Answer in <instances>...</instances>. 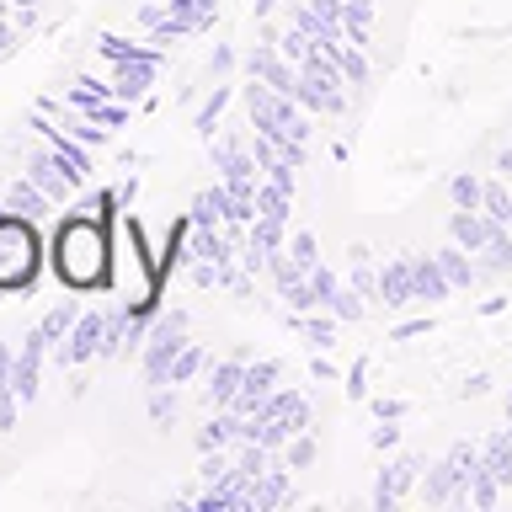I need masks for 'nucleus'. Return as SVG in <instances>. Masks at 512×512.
<instances>
[{
	"mask_svg": "<svg viewBox=\"0 0 512 512\" xmlns=\"http://www.w3.org/2000/svg\"><path fill=\"white\" fill-rule=\"evenodd\" d=\"M48 267L70 288H107L112 283V224L91 214L59 219L54 240H48Z\"/></svg>",
	"mask_w": 512,
	"mask_h": 512,
	"instance_id": "obj_1",
	"label": "nucleus"
},
{
	"mask_svg": "<svg viewBox=\"0 0 512 512\" xmlns=\"http://www.w3.org/2000/svg\"><path fill=\"white\" fill-rule=\"evenodd\" d=\"M240 102H246V118H251L256 134H267V139L304 171V139H310V118H304V107L294 102V96L272 91L267 80H246V86H240Z\"/></svg>",
	"mask_w": 512,
	"mask_h": 512,
	"instance_id": "obj_2",
	"label": "nucleus"
},
{
	"mask_svg": "<svg viewBox=\"0 0 512 512\" xmlns=\"http://www.w3.org/2000/svg\"><path fill=\"white\" fill-rule=\"evenodd\" d=\"M160 267L155 256H144V235L134 219H112V288L123 294V304H134L139 315H155L160 299Z\"/></svg>",
	"mask_w": 512,
	"mask_h": 512,
	"instance_id": "obj_3",
	"label": "nucleus"
},
{
	"mask_svg": "<svg viewBox=\"0 0 512 512\" xmlns=\"http://www.w3.org/2000/svg\"><path fill=\"white\" fill-rule=\"evenodd\" d=\"M43 272V235L38 219L22 214H0V294H22V288L38 283Z\"/></svg>",
	"mask_w": 512,
	"mask_h": 512,
	"instance_id": "obj_4",
	"label": "nucleus"
},
{
	"mask_svg": "<svg viewBox=\"0 0 512 512\" xmlns=\"http://www.w3.org/2000/svg\"><path fill=\"white\" fill-rule=\"evenodd\" d=\"M187 347V315L182 310H171V315H160L150 336H144V384H171V363H176V352Z\"/></svg>",
	"mask_w": 512,
	"mask_h": 512,
	"instance_id": "obj_5",
	"label": "nucleus"
},
{
	"mask_svg": "<svg viewBox=\"0 0 512 512\" xmlns=\"http://www.w3.org/2000/svg\"><path fill=\"white\" fill-rule=\"evenodd\" d=\"M27 176H32V182H38L54 203H64L80 182H86V176H80V171L70 166V160H64V155L54 150V144H43V150H32V155H27Z\"/></svg>",
	"mask_w": 512,
	"mask_h": 512,
	"instance_id": "obj_6",
	"label": "nucleus"
},
{
	"mask_svg": "<svg viewBox=\"0 0 512 512\" xmlns=\"http://www.w3.org/2000/svg\"><path fill=\"white\" fill-rule=\"evenodd\" d=\"M246 75L251 80H267V86L283 91V96H294V86H299V64L278 48V38H267V43L251 48V54H246Z\"/></svg>",
	"mask_w": 512,
	"mask_h": 512,
	"instance_id": "obj_7",
	"label": "nucleus"
},
{
	"mask_svg": "<svg viewBox=\"0 0 512 512\" xmlns=\"http://www.w3.org/2000/svg\"><path fill=\"white\" fill-rule=\"evenodd\" d=\"M54 347L43 336V326H32L27 331V342H22V352H16V374H11V390H16V400H38V390H43V352Z\"/></svg>",
	"mask_w": 512,
	"mask_h": 512,
	"instance_id": "obj_8",
	"label": "nucleus"
},
{
	"mask_svg": "<svg viewBox=\"0 0 512 512\" xmlns=\"http://www.w3.org/2000/svg\"><path fill=\"white\" fill-rule=\"evenodd\" d=\"M416 480H422V459H416V454L390 459V464L379 470V480H374V512H395L400 496H406Z\"/></svg>",
	"mask_w": 512,
	"mask_h": 512,
	"instance_id": "obj_9",
	"label": "nucleus"
},
{
	"mask_svg": "<svg viewBox=\"0 0 512 512\" xmlns=\"http://www.w3.org/2000/svg\"><path fill=\"white\" fill-rule=\"evenodd\" d=\"M102 326H107V315H96V310L75 315V326H70V336H64V347H59V363L80 368V363L102 358Z\"/></svg>",
	"mask_w": 512,
	"mask_h": 512,
	"instance_id": "obj_10",
	"label": "nucleus"
},
{
	"mask_svg": "<svg viewBox=\"0 0 512 512\" xmlns=\"http://www.w3.org/2000/svg\"><path fill=\"white\" fill-rule=\"evenodd\" d=\"M278 379H283V363L278 358H262V363H246V379H240V395H235V406L230 411H240V416H251L262 400L278 390Z\"/></svg>",
	"mask_w": 512,
	"mask_h": 512,
	"instance_id": "obj_11",
	"label": "nucleus"
},
{
	"mask_svg": "<svg viewBox=\"0 0 512 512\" xmlns=\"http://www.w3.org/2000/svg\"><path fill=\"white\" fill-rule=\"evenodd\" d=\"M240 379H246V352H235V358H224L208 368V384H203V400L214 411H230L235 395H240Z\"/></svg>",
	"mask_w": 512,
	"mask_h": 512,
	"instance_id": "obj_12",
	"label": "nucleus"
},
{
	"mask_svg": "<svg viewBox=\"0 0 512 512\" xmlns=\"http://www.w3.org/2000/svg\"><path fill=\"white\" fill-rule=\"evenodd\" d=\"M422 502L432 507H443V502H470V486H464V475L454 470V459H438V464H427V475H422Z\"/></svg>",
	"mask_w": 512,
	"mask_h": 512,
	"instance_id": "obj_13",
	"label": "nucleus"
},
{
	"mask_svg": "<svg viewBox=\"0 0 512 512\" xmlns=\"http://www.w3.org/2000/svg\"><path fill=\"white\" fill-rule=\"evenodd\" d=\"M379 304H384V310H406V304H416L411 256H390V262L379 267Z\"/></svg>",
	"mask_w": 512,
	"mask_h": 512,
	"instance_id": "obj_14",
	"label": "nucleus"
},
{
	"mask_svg": "<svg viewBox=\"0 0 512 512\" xmlns=\"http://www.w3.org/2000/svg\"><path fill=\"white\" fill-rule=\"evenodd\" d=\"M491 230H496V219H486V208H454L448 214V240H459L470 256L491 246Z\"/></svg>",
	"mask_w": 512,
	"mask_h": 512,
	"instance_id": "obj_15",
	"label": "nucleus"
},
{
	"mask_svg": "<svg viewBox=\"0 0 512 512\" xmlns=\"http://www.w3.org/2000/svg\"><path fill=\"white\" fill-rule=\"evenodd\" d=\"M411 278H416V304H443L448 294H454L448 272L438 267V251H432V256H411Z\"/></svg>",
	"mask_w": 512,
	"mask_h": 512,
	"instance_id": "obj_16",
	"label": "nucleus"
},
{
	"mask_svg": "<svg viewBox=\"0 0 512 512\" xmlns=\"http://www.w3.org/2000/svg\"><path fill=\"white\" fill-rule=\"evenodd\" d=\"M155 64L160 59H123L118 70H112V96H118V102H139V96L155 86Z\"/></svg>",
	"mask_w": 512,
	"mask_h": 512,
	"instance_id": "obj_17",
	"label": "nucleus"
},
{
	"mask_svg": "<svg viewBox=\"0 0 512 512\" xmlns=\"http://www.w3.org/2000/svg\"><path fill=\"white\" fill-rule=\"evenodd\" d=\"M0 198H6V208H11V214H22V219H48V208H54V198H48V192L32 182V176L11 182L6 192H0Z\"/></svg>",
	"mask_w": 512,
	"mask_h": 512,
	"instance_id": "obj_18",
	"label": "nucleus"
},
{
	"mask_svg": "<svg viewBox=\"0 0 512 512\" xmlns=\"http://www.w3.org/2000/svg\"><path fill=\"white\" fill-rule=\"evenodd\" d=\"M288 470H267V475H256L251 486H246V507H256V512H267V507H278V502H288Z\"/></svg>",
	"mask_w": 512,
	"mask_h": 512,
	"instance_id": "obj_19",
	"label": "nucleus"
},
{
	"mask_svg": "<svg viewBox=\"0 0 512 512\" xmlns=\"http://www.w3.org/2000/svg\"><path fill=\"white\" fill-rule=\"evenodd\" d=\"M240 443V411L230 416H208V422L198 427V454H219V448Z\"/></svg>",
	"mask_w": 512,
	"mask_h": 512,
	"instance_id": "obj_20",
	"label": "nucleus"
},
{
	"mask_svg": "<svg viewBox=\"0 0 512 512\" xmlns=\"http://www.w3.org/2000/svg\"><path fill=\"white\" fill-rule=\"evenodd\" d=\"M438 267L448 272V283H454V288H470V283H480V262H470V251H464L459 240H448V246L438 251Z\"/></svg>",
	"mask_w": 512,
	"mask_h": 512,
	"instance_id": "obj_21",
	"label": "nucleus"
},
{
	"mask_svg": "<svg viewBox=\"0 0 512 512\" xmlns=\"http://www.w3.org/2000/svg\"><path fill=\"white\" fill-rule=\"evenodd\" d=\"M192 224H230V187H208L192 198Z\"/></svg>",
	"mask_w": 512,
	"mask_h": 512,
	"instance_id": "obj_22",
	"label": "nucleus"
},
{
	"mask_svg": "<svg viewBox=\"0 0 512 512\" xmlns=\"http://www.w3.org/2000/svg\"><path fill=\"white\" fill-rule=\"evenodd\" d=\"M480 459H486V470L502 480V486H512V432H491V438L480 443Z\"/></svg>",
	"mask_w": 512,
	"mask_h": 512,
	"instance_id": "obj_23",
	"label": "nucleus"
},
{
	"mask_svg": "<svg viewBox=\"0 0 512 512\" xmlns=\"http://www.w3.org/2000/svg\"><path fill=\"white\" fill-rule=\"evenodd\" d=\"M176 22H187L192 32H203V27H214V16H219V0H166Z\"/></svg>",
	"mask_w": 512,
	"mask_h": 512,
	"instance_id": "obj_24",
	"label": "nucleus"
},
{
	"mask_svg": "<svg viewBox=\"0 0 512 512\" xmlns=\"http://www.w3.org/2000/svg\"><path fill=\"white\" fill-rule=\"evenodd\" d=\"M96 48H102V54H107L112 64H123V59H160L155 48H144V43H128V38H118V32H102V38H96Z\"/></svg>",
	"mask_w": 512,
	"mask_h": 512,
	"instance_id": "obj_25",
	"label": "nucleus"
},
{
	"mask_svg": "<svg viewBox=\"0 0 512 512\" xmlns=\"http://www.w3.org/2000/svg\"><path fill=\"white\" fill-rule=\"evenodd\" d=\"M448 198H454V208H480V198H486V182H480L475 171H459L454 182H448Z\"/></svg>",
	"mask_w": 512,
	"mask_h": 512,
	"instance_id": "obj_26",
	"label": "nucleus"
},
{
	"mask_svg": "<svg viewBox=\"0 0 512 512\" xmlns=\"http://www.w3.org/2000/svg\"><path fill=\"white\" fill-rule=\"evenodd\" d=\"M203 363H208V352L198 342H187L182 352H176V363H171V384H187V379H198L203 374Z\"/></svg>",
	"mask_w": 512,
	"mask_h": 512,
	"instance_id": "obj_27",
	"label": "nucleus"
},
{
	"mask_svg": "<svg viewBox=\"0 0 512 512\" xmlns=\"http://www.w3.org/2000/svg\"><path fill=\"white\" fill-rule=\"evenodd\" d=\"M480 208H486V219H496V224H507V230H512V192H507L502 182H486V198H480Z\"/></svg>",
	"mask_w": 512,
	"mask_h": 512,
	"instance_id": "obj_28",
	"label": "nucleus"
},
{
	"mask_svg": "<svg viewBox=\"0 0 512 512\" xmlns=\"http://www.w3.org/2000/svg\"><path fill=\"white\" fill-rule=\"evenodd\" d=\"M75 304L70 299H64V304H54V310H48L43 315V336H48V342H64V336H70V326H75Z\"/></svg>",
	"mask_w": 512,
	"mask_h": 512,
	"instance_id": "obj_29",
	"label": "nucleus"
},
{
	"mask_svg": "<svg viewBox=\"0 0 512 512\" xmlns=\"http://www.w3.org/2000/svg\"><path fill=\"white\" fill-rule=\"evenodd\" d=\"M315 454H320V448H315V432H310V427L288 438V470H310Z\"/></svg>",
	"mask_w": 512,
	"mask_h": 512,
	"instance_id": "obj_30",
	"label": "nucleus"
},
{
	"mask_svg": "<svg viewBox=\"0 0 512 512\" xmlns=\"http://www.w3.org/2000/svg\"><path fill=\"white\" fill-rule=\"evenodd\" d=\"M278 48H283V54L294 59V64H304V59H310L320 43H315V38H310V32H304V27H294V22H288V32L278 38Z\"/></svg>",
	"mask_w": 512,
	"mask_h": 512,
	"instance_id": "obj_31",
	"label": "nucleus"
},
{
	"mask_svg": "<svg viewBox=\"0 0 512 512\" xmlns=\"http://www.w3.org/2000/svg\"><path fill=\"white\" fill-rule=\"evenodd\" d=\"M224 102H230V86H214V96H208V102L198 107V118H192V128H198L203 139L214 134V123H219V112H224Z\"/></svg>",
	"mask_w": 512,
	"mask_h": 512,
	"instance_id": "obj_32",
	"label": "nucleus"
},
{
	"mask_svg": "<svg viewBox=\"0 0 512 512\" xmlns=\"http://www.w3.org/2000/svg\"><path fill=\"white\" fill-rule=\"evenodd\" d=\"M496 496H502V480H496L486 464H480L475 480H470V502H475V507H496Z\"/></svg>",
	"mask_w": 512,
	"mask_h": 512,
	"instance_id": "obj_33",
	"label": "nucleus"
},
{
	"mask_svg": "<svg viewBox=\"0 0 512 512\" xmlns=\"http://www.w3.org/2000/svg\"><path fill=\"white\" fill-rule=\"evenodd\" d=\"M294 326H299V336H310L315 347H331V336H336V315H331V320H315L310 310H304V315H294Z\"/></svg>",
	"mask_w": 512,
	"mask_h": 512,
	"instance_id": "obj_34",
	"label": "nucleus"
},
{
	"mask_svg": "<svg viewBox=\"0 0 512 512\" xmlns=\"http://www.w3.org/2000/svg\"><path fill=\"white\" fill-rule=\"evenodd\" d=\"M336 70H342V80H352V86H363V80H368L363 48H358V43H347V48H342V59H336Z\"/></svg>",
	"mask_w": 512,
	"mask_h": 512,
	"instance_id": "obj_35",
	"label": "nucleus"
},
{
	"mask_svg": "<svg viewBox=\"0 0 512 512\" xmlns=\"http://www.w3.org/2000/svg\"><path fill=\"white\" fill-rule=\"evenodd\" d=\"M288 256H294V262H299L304 272H310V267L320 262V246H315V235H310V230H294V235H288Z\"/></svg>",
	"mask_w": 512,
	"mask_h": 512,
	"instance_id": "obj_36",
	"label": "nucleus"
},
{
	"mask_svg": "<svg viewBox=\"0 0 512 512\" xmlns=\"http://www.w3.org/2000/svg\"><path fill=\"white\" fill-rule=\"evenodd\" d=\"M310 283H315V299H320V304H331L336 294H342V278H336L331 267H320V262L310 267Z\"/></svg>",
	"mask_w": 512,
	"mask_h": 512,
	"instance_id": "obj_37",
	"label": "nucleus"
},
{
	"mask_svg": "<svg viewBox=\"0 0 512 512\" xmlns=\"http://www.w3.org/2000/svg\"><path fill=\"white\" fill-rule=\"evenodd\" d=\"M326 315H336V320H363V304H358V294H352V288H342V294L326 304Z\"/></svg>",
	"mask_w": 512,
	"mask_h": 512,
	"instance_id": "obj_38",
	"label": "nucleus"
},
{
	"mask_svg": "<svg viewBox=\"0 0 512 512\" xmlns=\"http://www.w3.org/2000/svg\"><path fill=\"white\" fill-rule=\"evenodd\" d=\"M368 443H374V448H395L400 443V427L390 422V416H379V427L368 432Z\"/></svg>",
	"mask_w": 512,
	"mask_h": 512,
	"instance_id": "obj_39",
	"label": "nucleus"
},
{
	"mask_svg": "<svg viewBox=\"0 0 512 512\" xmlns=\"http://www.w3.org/2000/svg\"><path fill=\"white\" fill-rule=\"evenodd\" d=\"M363 379H368V363L358 358V363H352V374H347V395H352V400H363V395H368V384H363Z\"/></svg>",
	"mask_w": 512,
	"mask_h": 512,
	"instance_id": "obj_40",
	"label": "nucleus"
},
{
	"mask_svg": "<svg viewBox=\"0 0 512 512\" xmlns=\"http://www.w3.org/2000/svg\"><path fill=\"white\" fill-rule=\"evenodd\" d=\"M374 416H390V422H400V416H406V400H374Z\"/></svg>",
	"mask_w": 512,
	"mask_h": 512,
	"instance_id": "obj_41",
	"label": "nucleus"
},
{
	"mask_svg": "<svg viewBox=\"0 0 512 512\" xmlns=\"http://www.w3.org/2000/svg\"><path fill=\"white\" fill-rule=\"evenodd\" d=\"M11 48H16V27H11V16H6V22H0V59H6Z\"/></svg>",
	"mask_w": 512,
	"mask_h": 512,
	"instance_id": "obj_42",
	"label": "nucleus"
},
{
	"mask_svg": "<svg viewBox=\"0 0 512 512\" xmlns=\"http://www.w3.org/2000/svg\"><path fill=\"white\" fill-rule=\"evenodd\" d=\"M230 64H235L230 48H214V64H208V70H230Z\"/></svg>",
	"mask_w": 512,
	"mask_h": 512,
	"instance_id": "obj_43",
	"label": "nucleus"
},
{
	"mask_svg": "<svg viewBox=\"0 0 512 512\" xmlns=\"http://www.w3.org/2000/svg\"><path fill=\"white\" fill-rule=\"evenodd\" d=\"M486 390H491V379H486V374H475L470 384H464V395H486Z\"/></svg>",
	"mask_w": 512,
	"mask_h": 512,
	"instance_id": "obj_44",
	"label": "nucleus"
},
{
	"mask_svg": "<svg viewBox=\"0 0 512 512\" xmlns=\"http://www.w3.org/2000/svg\"><path fill=\"white\" fill-rule=\"evenodd\" d=\"M11 6H27V11H38V6H43V0H11Z\"/></svg>",
	"mask_w": 512,
	"mask_h": 512,
	"instance_id": "obj_45",
	"label": "nucleus"
},
{
	"mask_svg": "<svg viewBox=\"0 0 512 512\" xmlns=\"http://www.w3.org/2000/svg\"><path fill=\"white\" fill-rule=\"evenodd\" d=\"M507 422H512V395H507Z\"/></svg>",
	"mask_w": 512,
	"mask_h": 512,
	"instance_id": "obj_46",
	"label": "nucleus"
},
{
	"mask_svg": "<svg viewBox=\"0 0 512 512\" xmlns=\"http://www.w3.org/2000/svg\"><path fill=\"white\" fill-rule=\"evenodd\" d=\"M0 214H6V198H0Z\"/></svg>",
	"mask_w": 512,
	"mask_h": 512,
	"instance_id": "obj_47",
	"label": "nucleus"
}]
</instances>
